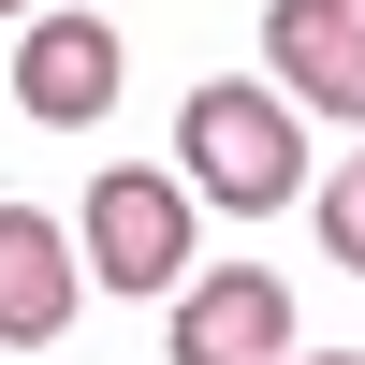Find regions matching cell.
I'll return each mask as SVG.
<instances>
[{
    "label": "cell",
    "mask_w": 365,
    "mask_h": 365,
    "mask_svg": "<svg viewBox=\"0 0 365 365\" xmlns=\"http://www.w3.org/2000/svg\"><path fill=\"white\" fill-rule=\"evenodd\" d=\"M0 15H29V0H0Z\"/></svg>",
    "instance_id": "9"
},
{
    "label": "cell",
    "mask_w": 365,
    "mask_h": 365,
    "mask_svg": "<svg viewBox=\"0 0 365 365\" xmlns=\"http://www.w3.org/2000/svg\"><path fill=\"white\" fill-rule=\"evenodd\" d=\"M307 205H322V249H336V263H351V278H365V146H351V161H336V175H322V190H307Z\"/></svg>",
    "instance_id": "7"
},
{
    "label": "cell",
    "mask_w": 365,
    "mask_h": 365,
    "mask_svg": "<svg viewBox=\"0 0 365 365\" xmlns=\"http://www.w3.org/2000/svg\"><path fill=\"white\" fill-rule=\"evenodd\" d=\"M88 278L103 292H175L190 278V175H146V161H117V175H88Z\"/></svg>",
    "instance_id": "2"
},
{
    "label": "cell",
    "mask_w": 365,
    "mask_h": 365,
    "mask_svg": "<svg viewBox=\"0 0 365 365\" xmlns=\"http://www.w3.org/2000/svg\"><path fill=\"white\" fill-rule=\"evenodd\" d=\"M73 292H88L73 234H58V220H29V205H0V351L58 336V322H73Z\"/></svg>",
    "instance_id": "6"
},
{
    "label": "cell",
    "mask_w": 365,
    "mask_h": 365,
    "mask_svg": "<svg viewBox=\"0 0 365 365\" xmlns=\"http://www.w3.org/2000/svg\"><path fill=\"white\" fill-rule=\"evenodd\" d=\"M263 73H278L292 117L365 132V0H263Z\"/></svg>",
    "instance_id": "4"
},
{
    "label": "cell",
    "mask_w": 365,
    "mask_h": 365,
    "mask_svg": "<svg viewBox=\"0 0 365 365\" xmlns=\"http://www.w3.org/2000/svg\"><path fill=\"white\" fill-rule=\"evenodd\" d=\"M15 103L44 132H88L117 103V15H15Z\"/></svg>",
    "instance_id": "5"
},
{
    "label": "cell",
    "mask_w": 365,
    "mask_h": 365,
    "mask_svg": "<svg viewBox=\"0 0 365 365\" xmlns=\"http://www.w3.org/2000/svg\"><path fill=\"white\" fill-rule=\"evenodd\" d=\"M292 365H365V351H292Z\"/></svg>",
    "instance_id": "8"
},
{
    "label": "cell",
    "mask_w": 365,
    "mask_h": 365,
    "mask_svg": "<svg viewBox=\"0 0 365 365\" xmlns=\"http://www.w3.org/2000/svg\"><path fill=\"white\" fill-rule=\"evenodd\" d=\"M0 365H15V351H0Z\"/></svg>",
    "instance_id": "10"
},
{
    "label": "cell",
    "mask_w": 365,
    "mask_h": 365,
    "mask_svg": "<svg viewBox=\"0 0 365 365\" xmlns=\"http://www.w3.org/2000/svg\"><path fill=\"white\" fill-rule=\"evenodd\" d=\"M161 351L175 365H292V278H263V263H190Z\"/></svg>",
    "instance_id": "3"
},
{
    "label": "cell",
    "mask_w": 365,
    "mask_h": 365,
    "mask_svg": "<svg viewBox=\"0 0 365 365\" xmlns=\"http://www.w3.org/2000/svg\"><path fill=\"white\" fill-rule=\"evenodd\" d=\"M175 175H190V205H234V220H263V205L307 190V117L278 103V73L263 88L205 73L190 103H175Z\"/></svg>",
    "instance_id": "1"
}]
</instances>
